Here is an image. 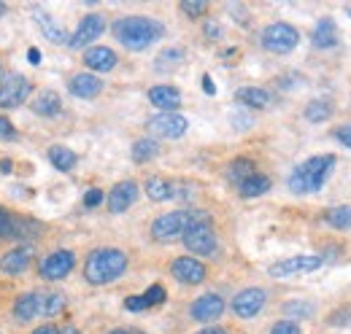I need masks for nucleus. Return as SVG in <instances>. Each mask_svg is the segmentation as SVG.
Returning <instances> with one entry per match:
<instances>
[{"label":"nucleus","instance_id":"f257e3e1","mask_svg":"<svg viewBox=\"0 0 351 334\" xmlns=\"http://www.w3.org/2000/svg\"><path fill=\"white\" fill-rule=\"evenodd\" d=\"M165 36V27L152 16H122L114 22V38L130 51H143Z\"/></svg>","mask_w":351,"mask_h":334},{"label":"nucleus","instance_id":"f03ea898","mask_svg":"<svg viewBox=\"0 0 351 334\" xmlns=\"http://www.w3.org/2000/svg\"><path fill=\"white\" fill-rule=\"evenodd\" d=\"M128 270V253L119 248H97L84 261V278L92 286H106L122 278Z\"/></svg>","mask_w":351,"mask_h":334},{"label":"nucleus","instance_id":"7ed1b4c3","mask_svg":"<svg viewBox=\"0 0 351 334\" xmlns=\"http://www.w3.org/2000/svg\"><path fill=\"white\" fill-rule=\"evenodd\" d=\"M332 167H335V157H332V154L311 157L303 165H298L292 170L287 186H289V192H295V194H313V192H319V189L324 186V181L330 178Z\"/></svg>","mask_w":351,"mask_h":334},{"label":"nucleus","instance_id":"20e7f679","mask_svg":"<svg viewBox=\"0 0 351 334\" xmlns=\"http://www.w3.org/2000/svg\"><path fill=\"white\" fill-rule=\"evenodd\" d=\"M211 221V216L206 210H173V213H162L160 218H154L152 224V237L160 243H171L186 235V229H192L195 224H206Z\"/></svg>","mask_w":351,"mask_h":334},{"label":"nucleus","instance_id":"39448f33","mask_svg":"<svg viewBox=\"0 0 351 334\" xmlns=\"http://www.w3.org/2000/svg\"><path fill=\"white\" fill-rule=\"evenodd\" d=\"M260 43L270 54H289L300 43V33H298V27H292L287 22H273L263 30Z\"/></svg>","mask_w":351,"mask_h":334},{"label":"nucleus","instance_id":"423d86ee","mask_svg":"<svg viewBox=\"0 0 351 334\" xmlns=\"http://www.w3.org/2000/svg\"><path fill=\"white\" fill-rule=\"evenodd\" d=\"M322 264H324L322 256L300 253V256H289V259H281V261L270 264V267H267V275H270V278H281V281H287V278H295V275L313 272V270H319Z\"/></svg>","mask_w":351,"mask_h":334},{"label":"nucleus","instance_id":"0eeeda50","mask_svg":"<svg viewBox=\"0 0 351 334\" xmlns=\"http://www.w3.org/2000/svg\"><path fill=\"white\" fill-rule=\"evenodd\" d=\"M44 227L30 218H14L8 210L0 208V240H33Z\"/></svg>","mask_w":351,"mask_h":334},{"label":"nucleus","instance_id":"6e6552de","mask_svg":"<svg viewBox=\"0 0 351 334\" xmlns=\"http://www.w3.org/2000/svg\"><path fill=\"white\" fill-rule=\"evenodd\" d=\"M73 267H76V253L73 250H54V253L41 259L38 275L44 281H62L73 272Z\"/></svg>","mask_w":351,"mask_h":334},{"label":"nucleus","instance_id":"1a4fd4ad","mask_svg":"<svg viewBox=\"0 0 351 334\" xmlns=\"http://www.w3.org/2000/svg\"><path fill=\"white\" fill-rule=\"evenodd\" d=\"M181 240H184L186 250H192V253H197V256H211V253L217 250V246H219L211 221H206V224H195L192 229H186V235H184Z\"/></svg>","mask_w":351,"mask_h":334},{"label":"nucleus","instance_id":"9d476101","mask_svg":"<svg viewBox=\"0 0 351 334\" xmlns=\"http://www.w3.org/2000/svg\"><path fill=\"white\" fill-rule=\"evenodd\" d=\"M30 89H33V84L27 81L22 73H11V76H5L3 84H0V108H19L27 97H30Z\"/></svg>","mask_w":351,"mask_h":334},{"label":"nucleus","instance_id":"9b49d317","mask_svg":"<svg viewBox=\"0 0 351 334\" xmlns=\"http://www.w3.org/2000/svg\"><path fill=\"white\" fill-rule=\"evenodd\" d=\"M171 275H173L178 283H184V286H197V283L206 281L208 270L195 256H178L173 264H171Z\"/></svg>","mask_w":351,"mask_h":334},{"label":"nucleus","instance_id":"f8f14e48","mask_svg":"<svg viewBox=\"0 0 351 334\" xmlns=\"http://www.w3.org/2000/svg\"><path fill=\"white\" fill-rule=\"evenodd\" d=\"M146 129H149L152 135H157V138L176 140V138H181V135L189 129V122H186L184 116H178V114H157V116H152V119L146 122Z\"/></svg>","mask_w":351,"mask_h":334},{"label":"nucleus","instance_id":"ddd939ff","mask_svg":"<svg viewBox=\"0 0 351 334\" xmlns=\"http://www.w3.org/2000/svg\"><path fill=\"white\" fill-rule=\"evenodd\" d=\"M267 302V294L263 289H243L232 296V313L238 318H254Z\"/></svg>","mask_w":351,"mask_h":334},{"label":"nucleus","instance_id":"4468645a","mask_svg":"<svg viewBox=\"0 0 351 334\" xmlns=\"http://www.w3.org/2000/svg\"><path fill=\"white\" fill-rule=\"evenodd\" d=\"M103 30H106V19L100 16V14H87L84 19H82V25L76 27V33L71 36V49H84L89 46L92 41H97L100 36H103Z\"/></svg>","mask_w":351,"mask_h":334},{"label":"nucleus","instance_id":"2eb2a0df","mask_svg":"<svg viewBox=\"0 0 351 334\" xmlns=\"http://www.w3.org/2000/svg\"><path fill=\"white\" fill-rule=\"evenodd\" d=\"M221 313H224V299H221L219 294H203V296H197V299L192 302V307H189V316H192L195 321H200V324L217 321Z\"/></svg>","mask_w":351,"mask_h":334},{"label":"nucleus","instance_id":"dca6fc26","mask_svg":"<svg viewBox=\"0 0 351 334\" xmlns=\"http://www.w3.org/2000/svg\"><path fill=\"white\" fill-rule=\"evenodd\" d=\"M33 261V248L30 246H19L11 248L8 253L0 256V272L3 275H22Z\"/></svg>","mask_w":351,"mask_h":334},{"label":"nucleus","instance_id":"f3484780","mask_svg":"<svg viewBox=\"0 0 351 334\" xmlns=\"http://www.w3.org/2000/svg\"><path fill=\"white\" fill-rule=\"evenodd\" d=\"M44 313V294L38 292H27L22 294V296H16V302H14V318L16 321H33V318H38Z\"/></svg>","mask_w":351,"mask_h":334},{"label":"nucleus","instance_id":"a211bd4d","mask_svg":"<svg viewBox=\"0 0 351 334\" xmlns=\"http://www.w3.org/2000/svg\"><path fill=\"white\" fill-rule=\"evenodd\" d=\"M117 62L119 60H117L114 49H108V46H89L84 51V65L95 73H108L117 68Z\"/></svg>","mask_w":351,"mask_h":334},{"label":"nucleus","instance_id":"6ab92c4d","mask_svg":"<svg viewBox=\"0 0 351 334\" xmlns=\"http://www.w3.org/2000/svg\"><path fill=\"white\" fill-rule=\"evenodd\" d=\"M135 200H138V183L135 181H119L108 194V210L111 213H125Z\"/></svg>","mask_w":351,"mask_h":334},{"label":"nucleus","instance_id":"aec40b11","mask_svg":"<svg viewBox=\"0 0 351 334\" xmlns=\"http://www.w3.org/2000/svg\"><path fill=\"white\" fill-rule=\"evenodd\" d=\"M149 103L154 108H160L162 114H176V108L181 105V92L176 86H168V84L152 86L149 89Z\"/></svg>","mask_w":351,"mask_h":334},{"label":"nucleus","instance_id":"412c9836","mask_svg":"<svg viewBox=\"0 0 351 334\" xmlns=\"http://www.w3.org/2000/svg\"><path fill=\"white\" fill-rule=\"evenodd\" d=\"M68 89H71L73 97L92 100V97H97V94L103 92V81H100L95 73H76V76L71 79V84H68Z\"/></svg>","mask_w":351,"mask_h":334},{"label":"nucleus","instance_id":"4be33fe9","mask_svg":"<svg viewBox=\"0 0 351 334\" xmlns=\"http://www.w3.org/2000/svg\"><path fill=\"white\" fill-rule=\"evenodd\" d=\"M311 41H313L316 49H332V46H338V25H335V19L332 16H322L316 22L313 33H311Z\"/></svg>","mask_w":351,"mask_h":334},{"label":"nucleus","instance_id":"5701e85b","mask_svg":"<svg viewBox=\"0 0 351 334\" xmlns=\"http://www.w3.org/2000/svg\"><path fill=\"white\" fill-rule=\"evenodd\" d=\"M235 100L241 103V105H246V108H257V111H263L270 105V92L263 89V86H241L238 92H235Z\"/></svg>","mask_w":351,"mask_h":334},{"label":"nucleus","instance_id":"b1692460","mask_svg":"<svg viewBox=\"0 0 351 334\" xmlns=\"http://www.w3.org/2000/svg\"><path fill=\"white\" fill-rule=\"evenodd\" d=\"M143 189H146V197L154 200V203H168L176 197V186L168 178H160V175H152Z\"/></svg>","mask_w":351,"mask_h":334},{"label":"nucleus","instance_id":"393cba45","mask_svg":"<svg viewBox=\"0 0 351 334\" xmlns=\"http://www.w3.org/2000/svg\"><path fill=\"white\" fill-rule=\"evenodd\" d=\"M33 114H38V116H57L60 111H62V100H60V94L57 92H51V89H46V92H41L36 100H33Z\"/></svg>","mask_w":351,"mask_h":334},{"label":"nucleus","instance_id":"a878e982","mask_svg":"<svg viewBox=\"0 0 351 334\" xmlns=\"http://www.w3.org/2000/svg\"><path fill=\"white\" fill-rule=\"evenodd\" d=\"M36 22H38L41 33H44L51 43H60V46H62V43H65V46L71 43V36H68V33H65V30H62V27H60L49 14H46V11H36Z\"/></svg>","mask_w":351,"mask_h":334},{"label":"nucleus","instance_id":"bb28decb","mask_svg":"<svg viewBox=\"0 0 351 334\" xmlns=\"http://www.w3.org/2000/svg\"><path fill=\"white\" fill-rule=\"evenodd\" d=\"M238 192H241V197H246V200L263 197L265 192H270V178L263 175V172H254L252 178H246V181L238 186Z\"/></svg>","mask_w":351,"mask_h":334},{"label":"nucleus","instance_id":"cd10ccee","mask_svg":"<svg viewBox=\"0 0 351 334\" xmlns=\"http://www.w3.org/2000/svg\"><path fill=\"white\" fill-rule=\"evenodd\" d=\"M157 154H160V143L152 140V138H141V140L132 143V162H135V165H146V162H152Z\"/></svg>","mask_w":351,"mask_h":334},{"label":"nucleus","instance_id":"c85d7f7f","mask_svg":"<svg viewBox=\"0 0 351 334\" xmlns=\"http://www.w3.org/2000/svg\"><path fill=\"white\" fill-rule=\"evenodd\" d=\"M76 154H73V149H68V146H51L49 149V162L57 167L60 172H71L73 167H76Z\"/></svg>","mask_w":351,"mask_h":334},{"label":"nucleus","instance_id":"c756f323","mask_svg":"<svg viewBox=\"0 0 351 334\" xmlns=\"http://www.w3.org/2000/svg\"><path fill=\"white\" fill-rule=\"evenodd\" d=\"M257 172V167H254V162L252 159H246V157H241V159H232L230 162V167H227V178L235 183V186H241L246 178H252Z\"/></svg>","mask_w":351,"mask_h":334},{"label":"nucleus","instance_id":"7c9ffc66","mask_svg":"<svg viewBox=\"0 0 351 334\" xmlns=\"http://www.w3.org/2000/svg\"><path fill=\"white\" fill-rule=\"evenodd\" d=\"M324 221L332 227V229H351V205H338V208H327L324 210Z\"/></svg>","mask_w":351,"mask_h":334},{"label":"nucleus","instance_id":"2f4dec72","mask_svg":"<svg viewBox=\"0 0 351 334\" xmlns=\"http://www.w3.org/2000/svg\"><path fill=\"white\" fill-rule=\"evenodd\" d=\"M330 116H332V105H330L327 100H311L306 105V119L313 122V125H322V122H327Z\"/></svg>","mask_w":351,"mask_h":334},{"label":"nucleus","instance_id":"473e14b6","mask_svg":"<svg viewBox=\"0 0 351 334\" xmlns=\"http://www.w3.org/2000/svg\"><path fill=\"white\" fill-rule=\"evenodd\" d=\"M178 8H181L189 19H203V16L208 14V3H206V0H184Z\"/></svg>","mask_w":351,"mask_h":334},{"label":"nucleus","instance_id":"72a5a7b5","mask_svg":"<svg viewBox=\"0 0 351 334\" xmlns=\"http://www.w3.org/2000/svg\"><path fill=\"white\" fill-rule=\"evenodd\" d=\"M62 307H65V296H62V294H44V313H41V316L51 318V316H57Z\"/></svg>","mask_w":351,"mask_h":334},{"label":"nucleus","instance_id":"f704fd0d","mask_svg":"<svg viewBox=\"0 0 351 334\" xmlns=\"http://www.w3.org/2000/svg\"><path fill=\"white\" fill-rule=\"evenodd\" d=\"M184 60V51L181 49H165V51H160V57H157V68H173Z\"/></svg>","mask_w":351,"mask_h":334},{"label":"nucleus","instance_id":"c9c22d12","mask_svg":"<svg viewBox=\"0 0 351 334\" xmlns=\"http://www.w3.org/2000/svg\"><path fill=\"white\" fill-rule=\"evenodd\" d=\"M327 324H330V326H349L351 324V307L349 305H343V307L332 310V313L327 316Z\"/></svg>","mask_w":351,"mask_h":334},{"label":"nucleus","instance_id":"e433bc0d","mask_svg":"<svg viewBox=\"0 0 351 334\" xmlns=\"http://www.w3.org/2000/svg\"><path fill=\"white\" fill-rule=\"evenodd\" d=\"M143 299H146V307H157V305L165 302V289H162L160 283H154V286H149V289L143 292Z\"/></svg>","mask_w":351,"mask_h":334},{"label":"nucleus","instance_id":"4c0bfd02","mask_svg":"<svg viewBox=\"0 0 351 334\" xmlns=\"http://www.w3.org/2000/svg\"><path fill=\"white\" fill-rule=\"evenodd\" d=\"M270 334H300V324H295V321H278V324H273V329Z\"/></svg>","mask_w":351,"mask_h":334},{"label":"nucleus","instance_id":"58836bf2","mask_svg":"<svg viewBox=\"0 0 351 334\" xmlns=\"http://www.w3.org/2000/svg\"><path fill=\"white\" fill-rule=\"evenodd\" d=\"M284 310H287L289 316H298V318H306V316H311V305H306V302H289Z\"/></svg>","mask_w":351,"mask_h":334},{"label":"nucleus","instance_id":"ea45409f","mask_svg":"<svg viewBox=\"0 0 351 334\" xmlns=\"http://www.w3.org/2000/svg\"><path fill=\"white\" fill-rule=\"evenodd\" d=\"M332 138H335L341 146L351 149V125H341L338 129H332Z\"/></svg>","mask_w":351,"mask_h":334},{"label":"nucleus","instance_id":"a19ab883","mask_svg":"<svg viewBox=\"0 0 351 334\" xmlns=\"http://www.w3.org/2000/svg\"><path fill=\"white\" fill-rule=\"evenodd\" d=\"M125 307H128L130 313H141V310H149V307H146V299H143V294H138V296H128V299H125Z\"/></svg>","mask_w":351,"mask_h":334},{"label":"nucleus","instance_id":"79ce46f5","mask_svg":"<svg viewBox=\"0 0 351 334\" xmlns=\"http://www.w3.org/2000/svg\"><path fill=\"white\" fill-rule=\"evenodd\" d=\"M103 203V192L100 189H89L84 194V208H97Z\"/></svg>","mask_w":351,"mask_h":334},{"label":"nucleus","instance_id":"37998d69","mask_svg":"<svg viewBox=\"0 0 351 334\" xmlns=\"http://www.w3.org/2000/svg\"><path fill=\"white\" fill-rule=\"evenodd\" d=\"M0 138H3V140H14V138H16V129H14V125H11L5 116H0Z\"/></svg>","mask_w":351,"mask_h":334},{"label":"nucleus","instance_id":"c03bdc74","mask_svg":"<svg viewBox=\"0 0 351 334\" xmlns=\"http://www.w3.org/2000/svg\"><path fill=\"white\" fill-rule=\"evenodd\" d=\"M206 36H208V38H219V25L208 22V25H206Z\"/></svg>","mask_w":351,"mask_h":334},{"label":"nucleus","instance_id":"a18cd8bd","mask_svg":"<svg viewBox=\"0 0 351 334\" xmlns=\"http://www.w3.org/2000/svg\"><path fill=\"white\" fill-rule=\"evenodd\" d=\"M27 60H30L33 65H41V51H38V49H30V51H27Z\"/></svg>","mask_w":351,"mask_h":334},{"label":"nucleus","instance_id":"49530a36","mask_svg":"<svg viewBox=\"0 0 351 334\" xmlns=\"http://www.w3.org/2000/svg\"><path fill=\"white\" fill-rule=\"evenodd\" d=\"M33 334H60V329H57V326H51V324H46V326H38Z\"/></svg>","mask_w":351,"mask_h":334},{"label":"nucleus","instance_id":"de8ad7c7","mask_svg":"<svg viewBox=\"0 0 351 334\" xmlns=\"http://www.w3.org/2000/svg\"><path fill=\"white\" fill-rule=\"evenodd\" d=\"M203 89H206L208 94H214V92H217V86H214V81H211V76H203Z\"/></svg>","mask_w":351,"mask_h":334},{"label":"nucleus","instance_id":"09e8293b","mask_svg":"<svg viewBox=\"0 0 351 334\" xmlns=\"http://www.w3.org/2000/svg\"><path fill=\"white\" fill-rule=\"evenodd\" d=\"M197 334H230L227 329H221V326H206L203 332H197Z\"/></svg>","mask_w":351,"mask_h":334},{"label":"nucleus","instance_id":"8fccbe9b","mask_svg":"<svg viewBox=\"0 0 351 334\" xmlns=\"http://www.w3.org/2000/svg\"><path fill=\"white\" fill-rule=\"evenodd\" d=\"M108 334H143V332H138V329H114V332Z\"/></svg>","mask_w":351,"mask_h":334},{"label":"nucleus","instance_id":"3c124183","mask_svg":"<svg viewBox=\"0 0 351 334\" xmlns=\"http://www.w3.org/2000/svg\"><path fill=\"white\" fill-rule=\"evenodd\" d=\"M60 334H82V332H79L76 326H62V329H60Z\"/></svg>","mask_w":351,"mask_h":334},{"label":"nucleus","instance_id":"603ef678","mask_svg":"<svg viewBox=\"0 0 351 334\" xmlns=\"http://www.w3.org/2000/svg\"><path fill=\"white\" fill-rule=\"evenodd\" d=\"M3 11H5V3H0V16H3Z\"/></svg>","mask_w":351,"mask_h":334},{"label":"nucleus","instance_id":"864d4df0","mask_svg":"<svg viewBox=\"0 0 351 334\" xmlns=\"http://www.w3.org/2000/svg\"><path fill=\"white\" fill-rule=\"evenodd\" d=\"M0 79H3V65H0Z\"/></svg>","mask_w":351,"mask_h":334},{"label":"nucleus","instance_id":"5fc2aeb1","mask_svg":"<svg viewBox=\"0 0 351 334\" xmlns=\"http://www.w3.org/2000/svg\"><path fill=\"white\" fill-rule=\"evenodd\" d=\"M349 14H351V8H349Z\"/></svg>","mask_w":351,"mask_h":334}]
</instances>
